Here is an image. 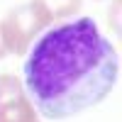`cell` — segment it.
I'll return each instance as SVG.
<instances>
[{
  "label": "cell",
  "instance_id": "7a4b0ae2",
  "mask_svg": "<svg viewBox=\"0 0 122 122\" xmlns=\"http://www.w3.org/2000/svg\"><path fill=\"white\" fill-rule=\"evenodd\" d=\"M49 25H51V17L32 0V3L20 5L5 15L3 25H0V44L5 51L25 54L29 42Z\"/></svg>",
  "mask_w": 122,
  "mask_h": 122
},
{
  "label": "cell",
  "instance_id": "277c9868",
  "mask_svg": "<svg viewBox=\"0 0 122 122\" xmlns=\"http://www.w3.org/2000/svg\"><path fill=\"white\" fill-rule=\"evenodd\" d=\"M34 3L51 17V22L61 20V17H68L76 10H81V0H34Z\"/></svg>",
  "mask_w": 122,
  "mask_h": 122
},
{
  "label": "cell",
  "instance_id": "5b68a950",
  "mask_svg": "<svg viewBox=\"0 0 122 122\" xmlns=\"http://www.w3.org/2000/svg\"><path fill=\"white\" fill-rule=\"evenodd\" d=\"M3 51H5V49H3V44H0V56H3Z\"/></svg>",
  "mask_w": 122,
  "mask_h": 122
},
{
  "label": "cell",
  "instance_id": "3957f363",
  "mask_svg": "<svg viewBox=\"0 0 122 122\" xmlns=\"http://www.w3.org/2000/svg\"><path fill=\"white\" fill-rule=\"evenodd\" d=\"M0 122H37L15 76H0Z\"/></svg>",
  "mask_w": 122,
  "mask_h": 122
},
{
  "label": "cell",
  "instance_id": "6da1fadb",
  "mask_svg": "<svg viewBox=\"0 0 122 122\" xmlns=\"http://www.w3.org/2000/svg\"><path fill=\"white\" fill-rule=\"evenodd\" d=\"M117 71V51L95 20L78 17L46 29L29 49L25 90L42 117L66 120L105 100Z\"/></svg>",
  "mask_w": 122,
  "mask_h": 122
}]
</instances>
